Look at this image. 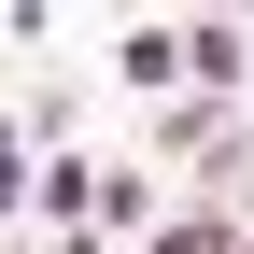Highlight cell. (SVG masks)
I'll list each match as a JSON object with an SVG mask.
<instances>
[{"label":"cell","mask_w":254,"mask_h":254,"mask_svg":"<svg viewBox=\"0 0 254 254\" xmlns=\"http://www.w3.org/2000/svg\"><path fill=\"white\" fill-rule=\"evenodd\" d=\"M184 99H254V28L240 14H184Z\"/></svg>","instance_id":"1"},{"label":"cell","mask_w":254,"mask_h":254,"mask_svg":"<svg viewBox=\"0 0 254 254\" xmlns=\"http://www.w3.org/2000/svg\"><path fill=\"white\" fill-rule=\"evenodd\" d=\"M113 71L141 85V99H184V14H141V28L113 43Z\"/></svg>","instance_id":"2"},{"label":"cell","mask_w":254,"mask_h":254,"mask_svg":"<svg viewBox=\"0 0 254 254\" xmlns=\"http://www.w3.org/2000/svg\"><path fill=\"white\" fill-rule=\"evenodd\" d=\"M240 28H254V14H240Z\"/></svg>","instance_id":"3"}]
</instances>
